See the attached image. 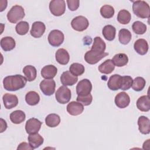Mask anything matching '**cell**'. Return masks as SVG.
<instances>
[{
	"instance_id": "obj_1",
	"label": "cell",
	"mask_w": 150,
	"mask_h": 150,
	"mask_svg": "<svg viewBox=\"0 0 150 150\" xmlns=\"http://www.w3.org/2000/svg\"><path fill=\"white\" fill-rule=\"evenodd\" d=\"M27 79L20 74L9 76L3 80V86L7 91H14L23 88L27 83Z\"/></svg>"
},
{
	"instance_id": "obj_2",
	"label": "cell",
	"mask_w": 150,
	"mask_h": 150,
	"mask_svg": "<svg viewBox=\"0 0 150 150\" xmlns=\"http://www.w3.org/2000/svg\"><path fill=\"white\" fill-rule=\"evenodd\" d=\"M132 11L138 18H149L150 16V8L148 3L144 1H136L133 2Z\"/></svg>"
},
{
	"instance_id": "obj_3",
	"label": "cell",
	"mask_w": 150,
	"mask_h": 150,
	"mask_svg": "<svg viewBox=\"0 0 150 150\" xmlns=\"http://www.w3.org/2000/svg\"><path fill=\"white\" fill-rule=\"evenodd\" d=\"M25 13L24 9L20 5L13 6L7 13V19L8 21L12 23H16L25 17Z\"/></svg>"
},
{
	"instance_id": "obj_4",
	"label": "cell",
	"mask_w": 150,
	"mask_h": 150,
	"mask_svg": "<svg viewBox=\"0 0 150 150\" xmlns=\"http://www.w3.org/2000/svg\"><path fill=\"white\" fill-rule=\"evenodd\" d=\"M71 97L70 90L66 86H62L56 91L55 94L56 100L60 104H64L69 102Z\"/></svg>"
},
{
	"instance_id": "obj_5",
	"label": "cell",
	"mask_w": 150,
	"mask_h": 150,
	"mask_svg": "<svg viewBox=\"0 0 150 150\" xmlns=\"http://www.w3.org/2000/svg\"><path fill=\"white\" fill-rule=\"evenodd\" d=\"M49 9L52 14L60 16L64 14L66 10V4L64 0H53L50 2Z\"/></svg>"
},
{
	"instance_id": "obj_6",
	"label": "cell",
	"mask_w": 150,
	"mask_h": 150,
	"mask_svg": "<svg viewBox=\"0 0 150 150\" xmlns=\"http://www.w3.org/2000/svg\"><path fill=\"white\" fill-rule=\"evenodd\" d=\"M64 39V36L63 32L57 29L52 30L48 35V42L53 47L60 46L63 43Z\"/></svg>"
},
{
	"instance_id": "obj_7",
	"label": "cell",
	"mask_w": 150,
	"mask_h": 150,
	"mask_svg": "<svg viewBox=\"0 0 150 150\" xmlns=\"http://www.w3.org/2000/svg\"><path fill=\"white\" fill-rule=\"evenodd\" d=\"M71 25L74 30L82 32L88 28L89 23L88 19L86 17L83 16H77L72 19Z\"/></svg>"
},
{
	"instance_id": "obj_8",
	"label": "cell",
	"mask_w": 150,
	"mask_h": 150,
	"mask_svg": "<svg viewBox=\"0 0 150 150\" xmlns=\"http://www.w3.org/2000/svg\"><path fill=\"white\" fill-rule=\"evenodd\" d=\"M39 86L42 92L45 96H50L55 91L56 83L53 79H45L40 82Z\"/></svg>"
},
{
	"instance_id": "obj_9",
	"label": "cell",
	"mask_w": 150,
	"mask_h": 150,
	"mask_svg": "<svg viewBox=\"0 0 150 150\" xmlns=\"http://www.w3.org/2000/svg\"><path fill=\"white\" fill-rule=\"evenodd\" d=\"M92 90L91 81L87 79H83L80 81L76 86V93L78 96H85L90 93Z\"/></svg>"
},
{
	"instance_id": "obj_10",
	"label": "cell",
	"mask_w": 150,
	"mask_h": 150,
	"mask_svg": "<svg viewBox=\"0 0 150 150\" xmlns=\"http://www.w3.org/2000/svg\"><path fill=\"white\" fill-rule=\"evenodd\" d=\"M108 55V53L104 52V53L100 54L91 50L87 51L84 54L85 61L90 64H94L98 63L103 58Z\"/></svg>"
},
{
	"instance_id": "obj_11",
	"label": "cell",
	"mask_w": 150,
	"mask_h": 150,
	"mask_svg": "<svg viewBox=\"0 0 150 150\" xmlns=\"http://www.w3.org/2000/svg\"><path fill=\"white\" fill-rule=\"evenodd\" d=\"M42 125V122L35 118L29 119L25 124V130L29 134L38 133Z\"/></svg>"
},
{
	"instance_id": "obj_12",
	"label": "cell",
	"mask_w": 150,
	"mask_h": 150,
	"mask_svg": "<svg viewBox=\"0 0 150 150\" xmlns=\"http://www.w3.org/2000/svg\"><path fill=\"white\" fill-rule=\"evenodd\" d=\"M115 105L120 108L128 107L130 103V98L125 92H120L117 94L114 99Z\"/></svg>"
},
{
	"instance_id": "obj_13",
	"label": "cell",
	"mask_w": 150,
	"mask_h": 150,
	"mask_svg": "<svg viewBox=\"0 0 150 150\" xmlns=\"http://www.w3.org/2000/svg\"><path fill=\"white\" fill-rule=\"evenodd\" d=\"M46 30V26L44 23L40 21H36L33 23L30 30V35L35 38H40Z\"/></svg>"
},
{
	"instance_id": "obj_14",
	"label": "cell",
	"mask_w": 150,
	"mask_h": 150,
	"mask_svg": "<svg viewBox=\"0 0 150 150\" xmlns=\"http://www.w3.org/2000/svg\"><path fill=\"white\" fill-rule=\"evenodd\" d=\"M2 100L5 107L6 109H11L15 107L18 104V98L16 95L6 93L2 97Z\"/></svg>"
},
{
	"instance_id": "obj_15",
	"label": "cell",
	"mask_w": 150,
	"mask_h": 150,
	"mask_svg": "<svg viewBox=\"0 0 150 150\" xmlns=\"http://www.w3.org/2000/svg\"><path fill=\"white\" fill-rule=\"evenodd\" d=\"M62 84L64 86H71L75 84L78 81V78L73 76L69 71H64L60 76Z\"/></svg>"
},
{
	"instance_id": "obj_16",
	"label": "cell",
	"mask_w": 150,
	"mask_h": 150,
	"mask_svg": "<svg viewBox=\"0 0 150 150\" xmlns=\"http://www.w3.org/2000/svg\"><path fill=\"white\" fill-rule=\"evenodd\" d=\"M66 108L68 113L74 116L81 114L84 110L83 105L76 101H71L69 103Z\"/></svg>"
},
{
	"instance_id": "obj_17",
	"label": "cell",
	"mask_w": 150,
	"mask_h": 150,
	"mask_svg": "<svg viewBox=\"0 0 150 150\" xmlns=\"http://www.w3.org/2000/svg\"><path fill=\"white\" fill-rule=\"evenodd\" d=\"M138 129L142 134H149L150 132V120L145 116H140L138 120Z\"/></svg>"
},
{
	"instance_id": "obj_18",
	"label": "cell",
	"mask_w": 150,
	"mask_h": 150,
	"mask_svg": "<svg viewBox=\"0 0 150 150\" xmlns=\"http://www.w3.org/2000/svg\"><path fill=\"white\" fill-rule=\"evenodd\" d=\"M134 50L140 55L146 54L148 50V44L144 39H139L137 40L134 44Z\"/></svg>"
},
{
	"instance_id": "obj_19",
	"label": "cell",
	"mask_w": 150,
	"mask_h": 150,
	"mask_svg": "<svg viewBox=\"0 0 150 150\" xmlns=\"http://www.w3.org/2000/svg\"><path fill=\"white\" fill-rule=\"evenodd\" d=\"M122 83V76L119 74H114L109 78L107 83L108 87L113 91H116L121 88Z\"/></svg>"
},
{
	"instance_id": "obj_20",
	"label": "cell",
	"mask_w": 150,
	"mask_h": 150,
	"mask_svg": "<svg viewBox=\"0 0 150 150\" xmlns=\"http://www.w3.org/2000/svg\"><path fill=\"white\" fill-rule=\"evenodd\" d=\"M57 72V68L52 64L44 66L40 71L41 76L45 79H52L54 78Z\"/></svg>"
},
{
	"instance_id": "obj_21",
	"label": "cell",
	"mask_w": 150,
	"mask_h": 150,
	"mask_svg": "<svg viewBox=\"0 0 150 150\" xmlns=\"http://www.w3.org/2000/svg\"><path fill=\"white\" fill-rule=\"evenodd\" d=\"M56 61L62 65L67 64L70 60V56L68 52L63 48L58 49L55 53Z\"/></svg>"
},
{
	"instance_id": "obj_22",
	"label": "cell",
	"mask_w": 150,
	"mask_h": 150,
	"mask_svg": "<svg viewBox=\"0 0 150 150\" xmlns=\"http://www.w3.org/2000/svg\"><path fill=\"white\" fill-rule=\"evenodd\" d=\"M137 107L139 110L147 112L150 110V99L149 96H142L137 101Z\"/></svg>"
},
{
	"instance_id": "obj_23",
	"label": "cell",
	"mask_w": 150,
	"mask_h": 150,
	"mask_svg": "<svg viewBox=\"0 0 150 150\" xmlns=\"http://www.w3.org/2000/svg\"><path fill=\"white\" fill-rule=\"evenodd\" d=\"M1 47L5 52L12 50L15 47L16 43L13 38L11 36L4 37L1 39Z\"/></svg>"
},
{
	"instance_id": "obj_24",
	"label": "cell",
	"mask_w": 150,
	"mask_h": 150,
	"mask_svg": "<svg viewBox=\"0 0 150 150\" xmlns=\"http://www.w3.org/2000/svg\"><path fill=\"white\" fill-rule=\"evenodd\" d=\"M28 139L29 144L33 148V149L39 147L44 142L43 138L39 134H38V132L29 134Z\"/></svg>"
},
{
	"instance_id": "obj_25",
	"label": "cell",
	"mask_w": 150,
	"mask_h": 150,
	"mask_svg": "<svg viewBox=\"0 0 150 150\" xmlns=\"http://www.w3.org/2000/svg\"><path fill=\"white\" fill-rule=\"evenodd\" d=\"M106 48L105 43L104 40L99 36H96L94 39V42L91 46V50L97 52L98 53L102 54L104 53Z\"/></svg>"
},
{
	"instance_id": "obj_26",
	"label": "cell",
	"mask_w": 150,
	"mask_h": 150,
	"mask_svg": "<svg viewBox=\"0 0 150 150\" xmlns=\"http://www.w3.org/2000/svg\"><path fill=\"white\" fill-rule=\"evenodd\" d=\"M115 66L111 59H107L98 66V69L100 73L108 74L114 71Z\"/></svg>"
},
{
	"instance_id": "obj_27",
	"label": "cell",
	"mask_w": 150,
	"mask_h": 150,
	"mask_svg": "<svg viewBox=\"0 0 150 150\" xmlns=\"http://www.w3.org/2000/svg\"><path fill=\"white\" fill-rule=\"evenodd\" d=\"M102 33L104 38L107 40L112 41L115 37L116 29L112 25H108L103 28L102 30Z\"/></svg>"
},
{
	"instance_id": "obj_28",
	"label": "cell",
	"mask_w": 150,
	"mask_h": 150,
	"mask_svg": "<svg viewBox=\"0 0 150 150\" xmlns=\"http://www.w3.org/2000/svg\"><path fill=\"white\" fill-rule=\"evenodd\" d=\"M9 117L12 123L15 124H19L25 121L26 118V115L23 111L15 110L11 113Z\"/></svg>"
},
{
	"instance_id": "obj_29",
	"label": "cell",
	"mask_w": 150,
	"mask_h": 150,
	"mask_svg": "<svg viewBox=\"0 0 150 150\" xmlns=\"http://www.w3.org/2000/svg\"><path fill=\"white\" fill-rule=\"evenodd\" d=\"M23 73L28 81H32L35 80L37 76L36 68L32 65H28L23 67Z\"/></svg>"
},
{
	"instance_id": "obj_30",
	"label": "cell",
	"mask_w": 150,
	"mask_h": 150,
	"mask_svg": "<svg viewBox=\"0 0 150 150\" xmlns=\"http://www.w3.org/2000/svg\"><path fill=\"white\" fill-rule=\"evenodd\" d=\"M112 61L115 66L117 67H122L128 63V57L125 53H118L114 56Z\"/></svg>"
},
{
	"instance_id": "obj_31",
	"label": "cell",
	"mask_w": 150,
	"mask_h": 150,
	"mask_svg": "<svg viewBox=\"0 0 150 150\" xmlns=\"http://www.w3.org/2000/svg\"><path fill=\"white\" fill-rule=\"evenodd\" d=\"M25 101L30 105H37L40 101V96L38 93L34 91H30L25 96Z\"/></svg>"
},
{
	"instance_id": "obj_32",
	"label": "cell",
	"mask_w": 150,
	"mask_h": 150,
	"mask_svg": "<svg viewBox=\"0 0 150 150\" xmlns=\"http://www.w3.org/2000/svg\"><path fill=\"white\" fill-rule=\"evenodd\" d=\"M60 122V118L56 114H50L45 118L46 125L51 128L57 127Z\"/></svg>"
},
{
	"instance_id": "obj_33",
	"label": "cell",
	"mask_w": 150,
	"mask_h": 150,
	"mask_svg": "<svg viewBox=\"0 0 150 150\" xmlns=\"http://www.w3.org/2000/svg\"><path fill=\"white\" fill-rule=\"evenodd\" d=\"M131 19V15L130 12L126 9H122L119 11L117 15V21L119 23L122 25H127L129 23Z\"/></svg>"
},
{
	"instance_id": "obj_34",
	"label": "cell",
	"mask_w": 150,
	"mask_h": 150,
	"mask_svg": "<svg viewBox=\"0 0 150 150\" xmlns=\"http://www.w3.org/2000/svg\"><path fill=\"white\" fill-rule=\"evenodd\" d=\"M131 33L127 29H122L119 31V41L122 45H127L131 40Z\"/></svg>"
},
{
	"instance_id": "obj_35",
	"label": "cell",
	"mask_w": 150,
	"mask_h": 150,
	"mask_svg": "<svg viewBox=\"0 0 150 150\" xmlns=\"http://www.w3.org/2000/svg\"><path fill=\"white\" fill-rule=\"evenodd\" d=\"M85 69L83 64L79 63H72L69 67V71L74 76L82 75L84 72Z\"/></svg>"
},
{
	"instance_id": "obj_36",
	"label": "cell",
	"mask_w": 150,
	"mask_h": 150,
	"mask_svg": "<svg viewBox=\"0 0 150 150\" xmlns=\"http://www.w3.org/2000/svg\"><path fill=\"white\" fill-rule=\"evenodd\" d=\"M114 8L108 5H103L100 9L101 15L106 19H110L112 18L114 15Z\"/></svg>"
},
{
	"instance_id": "obj_37",
	"label": "cell",
	"mask_w": 150,
	"mask_h": 150,
	"mask_svg": "<svg viewBox=\"0 0 150 150\" xmlns=\"http://www.w3.org/2000/svg\"><path fill=\"white\" fill-rule=\"evenodd\" d=\"M145 80L142 77H137L133 80L132 88L136 91H140L144 89L145 86Z\"/></svg>"
},
{
	"instance_id": "obj_38",
	"label": "cell",
	"mask_w": 150,
	"mask_h": 150,
	"mask_svg": "<svg viewBox=\"0 0 150 150\" xmlns=\"http://www.w3.org/2000/svg\"><path fill=\"white\" fill-rule=\"evenodd\" d=\"M29 29V25L26 21H21L16 24L15 30L16 33L20 35H26Z\"/></svg>"
},
{
	"instance_id": "obj_39",
	"label": "cell",
	"mask_w": 150,
	"mask_h": 150,
	"mask_svg": "<svg viewBox=\"0 0 150 150\" xmlns=\"http://www.w3.org/2000/svg\"><path fill=\"white\" fill-rule=\"evenodd\" d=\"M133 31L137 35H143L146 31V26L140 21H135L132 25Z\"/></svg>"
},
{
	"instance_id": "obj_40",
	"label": "cell",
	"mask_w": 150,
	"mask_h": 150,
	"mask_svg": "<svg viewBox=\"0 0 150 150\" xmlns=\"http://www.w3.org/2000/svg\"><path fill=\"white\" fill-rule=\"evenodd\" d=\"M133 79L131 76H122V83L120 89L122 90H129L132 84Z\"/></svg>"
},
{
	"instance_id": "obj_41",
	"label": "cell",
	"mask_w": 150,
	"mask_h": 150,
	"mask_svg": "<svg viewBox=\"0 0 150 150\" xmlns=\"http://www.w3.org/2000/svg\"><path fill=\"white\" fill-rule=\"evenodd\" d=\"M76 100L77 102L81 103L82 105L87 106L89 105L91 103L93 96L90 93L85 96H78Z\"/></svg>"
},
{
	"instance_id": "obj_42",
	"label": "cell",
	"mask_w": 150,
	"mask_h": 150,
	"mask_svg": "<svg viewBox=\"0 0 150 150\" xmlns=\"http://www.w3.org/2000/svg\"><path fill=\"white\" fill-rule=\"evenodd\" d=\"M67 4L69 9L71 11H74L78 9L80 1L79 0H67Z\"/></svg>"
},
{
	"instance_id": "obj_43",
	"label": "cell",
	"mask_w": 150,
	"mask_h": 150,
	"mask_svg": "<svg viewBox=\"0 0 150 150\" xmlns=\"http://www.w3.org/2000/svg\"><path fill=\"white\" fill-rule=\"evenodd\" d=\"M17 149H30L32 150L33 149V148L30 146V145L29 144V143H27L25 142H21L18 146Z\"/></svg>"
},
{
	"instance_id": "obj_44",
	"label": "cell",
	"mask_w": 150,
	"mask_h": 150,
	"mask_svg": "<svg viewBox=\"0 0 150 150\" xmlns=\"http://www.w3.org/2000/svg\"><path fill=\"white\" fill-rule=\"evenodd\" d=\"M1 132H3L7 128V124L5 120H4L2 118H1Z\"/></svg>"
}]
</instances>
